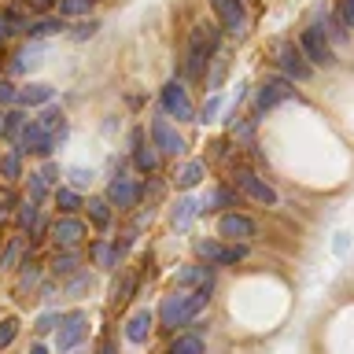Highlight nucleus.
I'll list each match as a JSON object with an SVG mask.
<instances>
[{"mask_svg":"<svg viewBox=\"0 0 354 354\" xmlns=\"http://www.w3.org/2000/svg\"><path fill=\"white\" fill-rule=\"evenodd\" d=\"M26 115H22V111H8V129H4V137H11L19 144V137H22V129H26Z\"/></svg>","mask_w":354,"mask_h":354,"instance_id":"30","label":"nucleus"},{"mask_svg":"<svg viewBox=\"0 0 354 354\" xmlns=\"http://www.w3.org/2000/svg\"><path fill=\"white\" fill-rule=\"evenodd\" d=\"M19 259H22V236H15V240L4 248V254H0V270H15Z\"/></svg>","mask_w":354,"mask_h":354,"instance_id":"28","label":"nucleus"},{"mask_svg":"<svg viewBox=\"0 0 354 354\" xmlns=\"http://www.w3.org/2000/svg\"><path fill=\"white\" fill-rule=\"evenodd\" d=\"M299 48H303V55H306L310 63H317V66H332V63H336V55H332L328 41H325V33H321L317 26L303 30V37H299Z\"/></svg>","mask_w":354,"mask_h":354,"instance_id":"5","label":"nucleus"},{"mask_svg":"<svg viewBox=\"0 0 354 354\" xmlns=\"http://www.w3.org/2000/svg\"><path fill=\"white\" fill-rule=\"evenodd\" d=\"M26 11H33V15H44V11H52L55 8V0H19Z\"/></svg>","mask_w":354,"mask_h":354,"instance_id":"36","label":"nucleus"},{"mask_svg":"<svg viewBox=\"0 0 354 354\" xmlns=\"http://www.w3.org/2000/svg\"><path fill=\"white\" fill-rule=\"evenodd\" d=\"M82 236H85V225H82L77 218H71V214L59 218V221L52 225V240L59 243V248H77V243H82Z\"/></svg>","mask_w":354,"mask_h":354,"instance_id":"14","label":"nucleus"},{"mask_svg":"<svg viewBox=\"0 0 354 354\" xmlns=\"http://www.w3.org/2000/svg\"><path fill=\"white\" fill-rule=\"evenodd\" d=\"M15 100H19L22 107L48 104V100H52V85H44V82H33V85H26V88H19V93H15Z\"/></svg>","mask_w":354,"mask_h":354,"instance_id":"17","label":"nucleus"},{"mask_svg":"<svg viewBox=\"0 0 354 354\" xmlns=\"http://www.w3.org/2000/svg\"><path fill=\"white\" fill-rule=\"evenodd\" d=\"M4 129H8V111H0V137H4Z\"/></svg>","mask_w":354,"mask_h":354,"instance_id":"46","label":"nucleus"},{"mask_svg":"<svg viewBox=\"0 0 354 354\" xmlns=\"http://www.w3.org/2000/svg\"><path fill=\"white\" fill-rule=\"evenodd\" d=\"M133 148H137V151H133V162H137V170H140V174H155V166H159V155H155L148 144H144L140 133H133Z\"/></svg>","mask_w":354,"mask_h":354,"instance_id":"16","label":"nucleus"},{"mask_svg":"<svg viewBox=\"0 0 354 354\" xmlns=\"http://www.w3.org/2000/svg\"><path fill=\"white\" fill-rule=\"evenodd\" d=\"M85 332H88V317H85V310H71L66 317H59V332H55V351H59V354L74 351L77 343L85 339Z\"/></svg>","mask_w":354,"mask_h":354,"instance_id":"3","label":"nucleus"},{"mask_svg":"<svg viewBox=\"0 0 354 354\" xmlns=\"http://www.w3.org/2000/svg\"><path fill=\"white\" fill-rule=\"evenodd\" d=\"M214 52H218V26H210V22L192 26V33H188V63H185L188 77L203 74V66L210 63V55H214Z\"/></svg>","mask_w":354,"mask_h":354,"instance_id":"2","label":"nucleus"},{"mask_svg":"<svg viewBox=\"0 0 354 354\" xmlns=\"http://www.w3.org/2000/svg\"><path fill=\"white\" fill-rule=\"evenodd\" d=\"M210 207H236V196H232L229 188H214V192H207L199 210H210Z\"/></svg>","mask_w":354,"mask_h":354,"instance_id":"25","label":"nucleus"},{"mask_svg":"<svg viewBox=\"0 0 354 354\" xmlns=\"http://www.w3.org/2000/svg\"><path fill=\"white\" fill-rule=\"evenodd\" d=\"M96 30H100L96 22H82V26H74V41H88Z\"/></svg>","mask_w":354,"mask_h":354,"instance_id":"39","label":"nucleus"},{"mask_svg":"<svg viewBox=\"0 0 354 354\" xmlns=\"http://www.w3.org/2000/svg\"><path fill=\"white\" fill-rule=\"evenodd\" d=\"M218 107H221V100H218V96H210L207 104H203V118H199V122H210V118L218 115Z\"/></svg>","mask_w":354,"mask_h":354,"instance_id":"40","label":"nucleus"},{"mask_svg":"<svg viewBox=\"0 0 354 354\" xmlns=\"http://www.w3.org/2000/svg\"><path fill=\"white\" fill-rule=\"evenodd\" d=\"M162 107H166V115L177 118V122H188V118L196 115V111H192V100H188V93H185L181 82H166V85H162Z\"/></svg>","mask_w":354,"mask_h":354,"instance_id":"7","label":"nucleus"},{"mask_svg":"<svg viewBox=\"0 0 354 354\" xmlns=\"http://www.w3.org/2000/svg\"><path fill=\"white\" fill-rule=\"evenodd\" d=\"M277 59H281V66L295 77V82H306V77H310L306 55H303V48H295L292 41H281V44H277Z\"/></svg>","mask_w":354,"mask_h":354,"instance_id":"10","label":"nucleus"},{"mask_svg":"<svg viewBox=\"0 0 354 354\" xmlns=\"http://www.w3.org/2000/svg\"><path fill=\"white\" fill-rule=\"evenodd\" d=\"M207 299H210V284L203 288H196V292H174V295H166L162 299V306H159V321L166 328H177V325H185V321H192L199 310L207 306Z\"/></svg>","mask_w":354,"mask_h":354,"instance_id":"1","label":"nucleus"},{"mask_svg":"<svg viewBox=\"0 0 354 354\" xmlns=\"http://www.w3.org/2000/svg\"><path fill=\"white\" fill-rule=\"evenodd\" d=\"M33 225H37V199H26V203H19V229Z\"/></svg>","mask_w":354,"mask_h":354,"instance_id":"31","label":"nucleus"},{"mask_svg":"<svg viewBox=\"0 0 354 354\" xmlns=\"http://www.w3.org/2000/svg\"><path fill=\"white\" fill-rule=\"evenodd\" d=\"M203 181V162H185L181 170H177V185L181 188H196Z\"/></svg>","mask_w":354,"mask_h":354,"instance_id":"20","label":"nucleus"},{"mask_svg":"<svg viewBox=\"0 0 354 354\" xmlns=\"http://www.w3.org/2000/svg\"><path fill=\"white\" fill-rule=\"evenodd\" d=\"M218 236H225V240H251L254 236V221L248 214H221Z\"/></svg>","mask_w":354,"mask_h":354,"instance_id":"13","label":"nucleus"},{"mask_svg":"<svg viewBox=\"0 0 354 354\" xmlns=\"http://www.w3.org/2000/svg\"><path fill=\"white\" fill-rule=\"evenodd\" d=\"M15 336H19V317H4V321H0V351L11 347Z\"/></svg>","mask_w":354,"mask_h":354,"instance_id":"34","label":"nucleus"},{"mask_svg":"<svg viewBox=\"0 0 354 354\" xmlns=\"http://www.w3.org/2000/svg\"><path fill=\"white\" fill-rule=\"evenodd\" d=\"M196 214H199V203H192V199H177V207H174V225L185 229Z\"/></svg>","mask_w":354,"mask_h":354,"instance_id":"21","label":"nucleus"},{"mask_svg":"<svg viewBox=\"0 0 354 354\" xmlns=\"http://www.w3.org/2000/svg\"><path fill=\"white\" fill-rule=\"evenodd\" d=\"M174 281H177V288H192V292H196V288L210 284V273H207V266H185Z\"/></svg>","mask_w":354,"mask_h":354,"instance_id":"18","label":"nucleus"},{"mask_svg":"<svg viewBox=\"0 0 354 354\" xmlns=\"http://www.w3.org/2000/svg\"><path fill=\"white\" fill-rule=\"evenodd\" d=\"M210 8H214V15L221 19V26H225L229 33H240L243 22H248V15H243V4L240 0H210Z\"/></svg>","mask_w":354,"mask_h":354,"instance_id":"12","label":"nucleus"},{"mask_svg":"<svg viewBox=\"0 0 354 354\" xmlns=\"http://www.w3.org/2000/svg\"><path fill=\"white\" fill-rule=\"evenodd\" d=\"M88 218L96 221V229H107L111 225V203L107 199H88Z\"/></svg>","mask_w":354,"mask_h":354,"instance_id":"22","label":"nucleus"},{"mask_svg":"<svg viewBox=\"0 0 354 354\" xmlns=\"http://www.w3.org/2000/svg\"><path fill=\"white\" fill-rule=\"evenodd\" d=\"M59 30H63V19H41V22H33L26 33L30 37H48V33H59Z\"/></svg>","mask_w":354,"mask_h":354,"instance_id":"32","label":"nucleus"},{"mask_svg":"<svg viewBox=\"0 0 354 354\" xmlns=\"http://www.w3.org/2000/svg\"><path fill=\"white\" fill-rule=\"evenodd\" d=\"M151 325H155V314H151V310H137V314L126 321V339L144 343V339H148V332H151Z\"/></svg>","mask_w":354,"mask_h":354,"instance_id":"15","label":"nucleus"},{"mask_svg":"<svg viewBox=\"0 0 354 354\" xmlns=\"http://www.w3.org/2000/svg\"><path fill=\"white\" fill-rule=\"evenodd\" d=\"M59 4V15H85L93 4H100V0H55Z\"/></svg>","mask_w":354,"mask_h":354,"instance_id":"33","label":"nucleus"},{"mask_svg":"<svg viewBox=\"0 0 354 354\" xmlns=\"http://www.w3.org/2000/svg\"><path fill=\"white\" fill-rule=\"evenodd\" d=\"M292 96H295V85L288 82V77H266L262 88H259V96H254V107L270 111V107L284 104V100H292Z\"/></svg>","mask_w":354,"mask_h":354,"instance_id":"6","label":"nucleus"},{"mask_svg":"<svg viewBox=\"0 0 354 354\" xmlns=\"http://www.w3.org/2000/svg\"><path fill=\"white\" fill-rule=\"evenodd\" d=\"M55 325H59V314H44V317L37 321V332H41V336H44V332H52Z\"/></svg>","mask_w":354,"mask_h":354,"instance_id":"41","label":"nucleus"},{"mask_svg":"<svg viewBox=\"0 0 354 354\" xmlns=\"http://www.w3.org/2000/svg\"><path fill=\"white\" fill-rule=\"evenodd\" d=\"M55 207H59L63 214H74V210L82 207V199H77L74 188H55Z\"/></svg>","mask_w":354,"mask_h":354,"instance_id":"27","label":"nucleus"},{"mask_svg":"<svg viewBox=\"0 0 354 354\" xmlns=\"http://www.w3.org/2000/svg\"><path fill=\"white\" fill-rule=\"evenodd\" d=\"M133 288H137V277L126 273V277H122V284H115V292H111V303L122 306V303H126V299L133 295Z\"/></svg>","mask_w":354,"mask_h":354,"instance_id":"29","label":"nucleus"},{"mask_svg":"<svg viewBox=\"0 0 354 354\" xmlns=\"http://www.w3.org/2000/svg\"><path fill=\"white\" fill-rule=\"evenodd\" d=\"M66 177H71L74 188H85L88 181H93V170H85V166H71V170H66Z\"/></svg>","mask_w":354,"mask_h":354,"instance_id":"35","label":"nucleus"},{"mask_svg":"<svg viewBox=\"0 0 354 354\" xmlns=\"http://www.w3.org/2000/svg\"><path fill=\"white\" fill-rule=\"evenodd\" d=\"M196 254L207 266H232L248 254V248H240V243L236 248H225V243H218V240H196Z\"/></svg>","mask_w":354,"mask_h":354,"instance_id":"4","label":"nucleus"},{"mask_svg":"<svg viewBox=\"0 0 354 354\" xmlns=\"http://www.w3.org/2000/svg\"><path fill=\"white\" fill-rule=\"evenodd\" d=\"M15 93H19V88L11 85V82H0V104H11V100H15Z\"/></svg>","mask_w":354,"mask_h":354,"instance_id":"42","label":"nucleus"},{"mask_svg":"<svg viewBox=\"0 0 354 354\" xmlns=\"http://www.w3.org/2000/svg\"><path fill=\"white\" fill-rule=\"evenodd\" d=\"M15 203H19V199H15V192H11V185H4V188H0V218H4Z\"/></svg>","mask_w":354,"mask_h":354,"instance_id":"38","label":"nucleus"},{"mask_svg":"<svg viewBox=\"0 0 354 354\" xmlns=\"http://www.w3.org/2000/svg\"><path fill=\"white\" fill-rule=\"evenodd\" d=\"M100 354H115V343H111V339H104V347H100Z\"/></svg>","mask_w":354,"mask_h":354,"instance_id":"45","label":"nucleus"},{"mask_svg":"<svg viewBox=\"0 0 354 354\" xmlns=\"http://www.w3.org/2000/svg\"><path fill=\"white\" fill-rule=\"evenodd\" d=\"M30 354H48V351H44L41 343H33V347H30Z\"/></svg>","mask_w":354,"mask_h":354,"instance_id":"47","label":"nucleus"},{"mask_svg":"<svg viewBox=\"0 0 354 354\" xmlns=\"http://www.w3.org/2000/svg\"><path fill=\"white\" fill-rule=\"evenodd\" d=\"M339 19L347 22V26H354V0H343V8H339Z\"/></svg>","mask_w":354,"mask_h":354,"instance_id":"43","label":"nucleus"},{"mask_svg":"<svg viewBox=\"0 0 354 354\" xmlns=\"http://www.w3.org/2000/svg\"><path fill=\"white\" fill-rule=\"evenodd\" d=\"M8 37H11V26H8V19L0 15V48H4V44H8Z\"/></svg>","mask_w":354,"mask_h":354,"instance_id":"44","label":"nucleus"},{"mask_svg":"<svg viewBox=\"0 0 354 354\" xmlns=\"http://www.w3.org/2000/svg\"><path fill=\"white\" fill-rule=\"evenodd\" d=\"M151 148H159L162 155H185V140H181V133H177L166 118H155L151 122Z\"/></svg>","mask_w":354,"mask_h":354,"instance_id":"9","label":"nucleus"},{"mask_svg":"<svg viewBox=\"0 0 354 354\" xmlns=\"http://www.w3.org/2000/svg\"><path fill=\"white\" fill-rule=\"evenodd\" d=\"M93 259H96V266H104V270H115L118 266V248L115 243H93Z\"/></svg>","mask_w":354,"mask_h":354,"instance_id":"19","label":"nucleus"},{"mask_svg":"<svg viewBox=\"0 0 354 354\" xmlns=\"http://www.w3.org/2000/svg\"><path fill=\"white\" fill-rule=\"evenodd\" d=\"M26 270H22V281H19V288H30V284H37V277H41V270H37V262H22Z\"/></svg>","mask_w":354,"mask_h":354,"instance_id":"37","label":"nucleus"},{"mask_svg":"<svg viewBox=\"0 0 354 354\" xmlns=\"http://www.w3.org/2000/svg\"><path fill=\"white\" fill-rule=\"evenodd\" d=\"M137 199H140V185H133L129 177H115V181L107 185V203L111 207L129 210V207H137Z\"/></svg>","mask_w":354,"mask_h":354,"instance_id":"11","label":"nucleus"},{"mask_svg":"<svg viewBox=\"0 0 354 354\" xmlns=\"http://www.w3.org/2000/svg\"><path fill=\"white\" fill-rule=\"evenodd\" d=\"M232 177H236V188H240V192H243V196H251L254 203H266V207H273V203H277V192H273V188L266 185L254 170H243V166H240V170L232 174Z\"/></svg>","mask_w":354,"mask_h":354,"instance_id":"8","label":"nucleus"},{"mask_svg":"<svg viewBox=\"0 0 354 354\" xmlns=\"http://www.w3.org/2000/svg\"><path fill=\"white\" fill-rule=\"evenodd\" d=\"M52 273H55V277H71V273H77V254H74V251H63V254H55V262H52Z\"/></svg>","mask_w":354,"mask_h":354,"instance_id":"26","label":"nucleus"},{"mask_svg":"<svg viewBox=\"0 0 354 354\" xmlns=\"http://www.w3.org/2000/svg\"><path fill=\"white\" fill-rule=\"evenodd\" d=\"M0 174H4V181H15V177L22 174L19 151H4V155H0Z\"/></svg>","mask_w":354,"mask_h":354,"instance_id":"24","label":"nucleus"},{"mask_svg":"<svg viewBox=\"0 0 354 354\" xmlns=\"http://www.w3.org/2000/svg\"><path fill=\"white\" fill-rule=\"evenodd\" d=\"M166 354H203V339H199V336H177L174 347Z\"/></svg>","mask_w":354,"mask_h":354,"instance_id":"23","label":"nucleus"}]
</instances>
